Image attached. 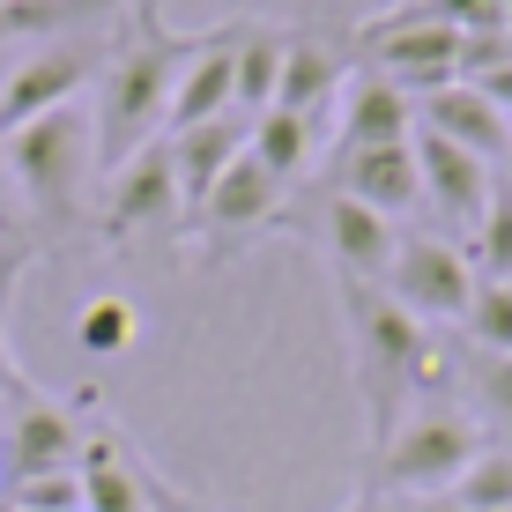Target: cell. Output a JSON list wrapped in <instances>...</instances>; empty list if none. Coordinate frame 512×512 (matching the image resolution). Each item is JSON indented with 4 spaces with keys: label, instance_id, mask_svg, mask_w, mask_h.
Instances as JSON below:
<instances>
[{
    "label": "cell",
    "instance_id": "cb8c5ba5",
    "mask_svg": "<svg viewBox=\"0 0 512 512\" xmlns=\"http://www.w3.org/2000/svg\"><path fill=\"white\" fill-rule=\"evenodd\" d=\"M461 342L483 349V357H512V282H475L461 312Z\"/></svg>",
    "mask_w": 512,
    "mask_h": 512
},
{
    "label": "cell",
    "instance_id": "f546056e",
    "mask_svg": "<svg viewBox=\"0 0 512 512\" xmlns=\"http://www.w3.org/2000/svg\"><path fill=\"white\" fill-rule=\"evenodd\" d=\"M0 245H23L15 238V208H8V171H0Z\"/></svg>",
    "mask_w": 512,
    "mask_h": 512
},
{
    "label": "cell",
    "instance_id": "7c38bea8",
    "mask_svg": "<svg viewBox=\"0 0 512 512\" xmlns=\"http://www.w3.org/2000/svg\"><path fill=\"white\" fill-rule=\"evenodd\" d=\"M416 179H423V201L438 208V223H446V231H461V238H475L490 193H498V186H490V164H483V156L453 149L446 134L423 127V134H416Z\"/></svg>",
    "mask_w": 512,
    "mask_h": 512
},
{
    "label": "cell",
    "instance_id": "4fadbf2b",
    "mask_svg": "<svg viewBox=\"0 0 512 512\" xmlns=\"http://www.w3.org/2000/svg\"><path fill=\"white\" fill-rule=\"evenodd\" d=\"M238 112V30H201L179 67V90H171L164 134L208 127V119H231Z\"/></svg>",
    "mask_w": 512,
    "mask_h": 512
},
{
    "label": "cell",
    "instance_id": "d4e9b609",
    "mask_svg": "<svg viewBox=\"0 0 512 512\" xmlns=\"http://www.w3.org/2000/svg\"><path fill=\"white\" fill-rule=\"evenodd\" d=\"M468 260H475L483 282H512V193H490L483 223H475V238H468Z\"/></svg>",
    "mask_w": 512,
    "mask_h": 512
},
{
    "label": "cell",
    "instance_id": "44dd1931",
    "mask_svg": "<svg viewBox=\"0 0 512 512\" xmlns=\"http://www.w3.org/2000/svg\"><path fill=\"white\" fill-rule=\"evenodd\" d=\"M446 498L461 512H512V446H505V438H490V446L453 475Z\"/></svg>",
    "mask_w": 512,
    "mask_h": 512
},
{
    "label": "cell",
    "instance_id": "4dcf8cb0",
    "mask_svg": "<svg viewBox=\"0 0 512 512\" xmlns=\"http://www.w3.org/2000/svg\"><path fill=\"white\" fill-rule=\"evenodd\" d=\"M416 512H461V505H453L446 490H431V498H416Z\"/></svg>",
    "mask_w": 512,
    "mask_h": 512
},
{
    "label": "cell",
    "instance_id": "5bb4252c",
    "mask_svg": "<svg viewBox=\"0 0 512 512\" xmlns=\"http://www.w3.org/2000/svg\"><path fill=\"white\" fill-rule=\"evenodd\" d=\"M334 193L379 208L386 223L409 216L423 201V179H416V134L409 141H379V149H334Z\"/></svg>",
    "mask_w": 512,
    "mask_h": 512
},
{
    "label": "cell",
    "instance_id": "5b68a950",
    "mask_svg": "<svg viewBox=\"0 0 512 512\" xmlns=\"http://www.w3.org/2000/svg\"><path fill=\"white\" fill-rule=\"evenodd\" d=\"M282 201H290V186H282L268 164H253V149H245L238 164L208 186V201L186 216L179 238L193 245V260H201V268H208V260H231L238 245L282 231Z\"/></svg>",
    "mask_w": 512,
    "mask_h": 512
},
{
    "label": "cell",
    "instance_id": "8992f818",
    "mask_svg": "<svg viewBox=\"0 0 512 512\" xmlns=\"http://www.w3.org/2000/svg\"><path fill=\"white\" fill-rule=\"evenodd\" d=\"M186 231V201H179V171H171V141H149L112 171L97 201V238L112 253H134L141 238H179Z\"/></svg>",
    "mask_w": 512,
    "mask_h": 512
},
{
    "label": "cell",
    "instance_id": "30bf717a",
    "mask_svg": "<svg viewBox=\"0 0 512 512\" xmlns=\"http://www.w3.org/2000/svg\"><path fill=\"white\" fill-rule=\"evenodd\" d=\"M75 461H82L75 409H60L52 394L23 386V394H15V416L0 423V475H8V483H30V475H67Z\"/></svg>",
    "mask_w": 512,
    "mask_h": 512
},
{
    "label": "cell",
    "instance_id": "7402d4cb",
    "mask_svg": "<svg viewBox=\"0 0 512 512\" xmlns=\"http://www.w3.org/2000/svg\"><path fill=\"white\" fill-rule=\"evenodd\" d=\"M75 349L90 364H112L134 349V305L127 297H90V305L75 312Z\"/></svg>",
    "mask_w": 512,
    "mask_h": 512
},
{
    "label": "cell",
    "instance_id": "603a6c76",
    "mask_svg": "<svg viewBox=\"0 0 512 512\" xmlns=\"http://www.w3.org/2000/svg\"><path fill=\"white\" fill-rule=\"evenodd\" d=\"M282 82V38L275 30H238V112H268Z\"/></svg>",
    "mask_w": 512,
    "mask_h": 512
},
{
    "label": "cell",
    "instance_id": "1f68e13d",
    "mask_svg": "<svg viewBox=\"0 0 512 512\" xmlns=\"http://www.w3.org/2000/svg\"><path fill=\"white\" fill-rule=\"evenodd\" d=\"M505 171H512V156H505Z\"/></svg>",
    "mask_w": 512,
    "mask_h": 512
},
{
    "label": "cell",
    "instance_id": "2e32d148",
    "mask_svg": "<svg viewBox=\"0 0 512 512\" xmlns=\"http://www.w3.org/2000/svg\"><path fill=\"white\" fill-rule=\"evenodd\" d=\"M334 141L342 149H379V141H409L416 134V97L401 90V82H386L379 67H364V75L342 82V104H334Z\"/></svg>",
    "mask_w": 512,
    "mask_h": 512
},
{
    "label": "cell",
    "instance_id": "3957f363",
    "mask_svg": "<svg viewBox=\"0 0 512 512\" xmlns=\"http://www.w3.org/2000/svg\"><path fill=\"white\" fill-rule=\"evenodd\" d=\"M0 171H8V186L23 193V208L38 223H52V231L90 223V171H97L90 104H60V112L0 134Z\"/></svg>",
    "mask_w": 512,
    "mask_h": 512
},
{
    "label": "cell",
    "instance_id": "52a82bcc",
    "mask_svg": "<svg viewBox=\"0 0 512 512\" xmlns=\"http://www.w3.org/2000/svg\"><path fill=\"white\" fill-rule=\"evenodd\" d=\"M357 45L379 60V75L386 82H401L409 97H431V90H446V82H461V30H446V23H431V8H401V15H379V23H364L357 30Z\"/></svg>",
    "mask_w": 512,
    "mask_h": 512
},
{
    "label": "cell",
    "instance_id": "ac0fdd59",
    "mask_svg": "<svg viewBox=\"0 0 512 512\" xmlns=\"http://www.w3.org/2000/svg\"><path fill=\"white\" fill-rule=\"evenodd\" d=\"M171 141V171H179V201H186V216L208 201V186L223 179V171L245 156V119H208V127H186V134H164Z\"/></svg>",
    "mask_w": 512,
    "mask_h": 512
},
{
    "label": "cell",
    "instance_id": "7a4b0ae2",
    "mask_svg": "<svg viewBox=\"0 0 512 512\" xmlns=\"http://www.w3.org/2000/svg\"><path fill=\"white\" fill-rule=\"evenodd\" d=\"M186 52H193V38L164 30V15H156L149 0L119 23L112 52H104V75H97V104H90L97 164L104 171H119L134 149L164 141V112H171V90H179Z\"/></svg>",
    "mask_w": 512,
    "mask_h": 512
},
{
    "label": "cell",
    "instance_id": "d6986e66",
    "mask_svg": "<svg viewBox=\"0 0 512 512\" xmlns=\"http://www.w3.org/2000/svg\"><path fill=\"white\" fill-rule=\"evenodd\" d=\"M320 141H327V127L320 119H297V112H260L253 127H245V149H253V164H268L282 186H297L305 179V164L320 156Z\"/></svg>",
    "mask_w": 512,
    "mask_h": 512
},
{
    "label": "cell",
    "instance_id": "ffe728a7",
    "mask_svg": "<svg viewBox=\"0 0 512 512\" xmlns=\"http://www.w3.org/2000/svg\"><path fill=\"white\" fill-rule=\"evenodd\" d=\"M461 409L483 423V431H512V357L461 349Z\"/></svg>",
    "mask_w": 512,
    "mask_h": 512
},
{
    "label": "cell",
    "instance_id": "d6a6232c",
    "mask_svg": "<svg viewBox=\"0 0 512 512\" xmlns=\"http://www.w3.org/2000/svg\"><path fill=\"white\" fill-rule=\"evenodd\" d=\"M0 8H8V0H0Z\"/></svg>",
    "mask_w": 512,
    "mask_h": 512
},
{
    "label": "cell",
    "instance_id": "9a60e30c",
    "mask_svg": "<svg viewBox=\"0 0 512 512\" xmlns=\"http://www.w3.org/2000/svg\"><path fill=\"white\" fill-rule=\"evenodd\" d=\"M416 119H423L431 134H446L453 149L483 156V164H505V156H512V119H505L483 90H475V82H446V90L416 97Z\"/></svg>",
    "mask_w": 512,
    "mask_h": 512
},
{
    "label": "cell",
    "instance_id": "f1b7e54d",
    "mask_svg": "<svg viewBox=\"0 0 512 512\" xmlns=\"http://www.w3.org/2000/svg\"><path fill=\"white\" fill-rule=\"evenodd\" d=\"M23 268H30V253H23V245H0V297H8L15 282H23Z\"/></svg>",
    "mask_w": 512,
    "mask_h": 512
},
{
    "label": "cell",
    "instance_id": "8fae6325",
    "mask_svg": "<svg viewBox=\"0 0 512 512\" xmlns=\"http://www.w3.org/2000/svg\"><path fill=\"white\" fill-rule=\"evenodd\" d=\"M312 231H320V253L334 260V282H386L401 253V223H386L379 208L349 201V193H327Z\"/></svg>",
    "mask_w": 512,
    "mask_h": 512
},
{
    "label": "cell",
    "instance_id": "ba28073f",
    "mask_svg": "<svg viewBox=\"0 0 512 512\" xmlns=\"http://www.w3.org/2000/svg\"><path fill=\"white\" fill-rule=\"evenodd\" d=\"M104 52L112 38H52L45 52L15 60V75H0V134L60 112V104H82V90L104 75Z\"/></svg>",
    "mask_w": 512,
    "mask_h": 512
},
{
    "label": "cell",
    "instance_id": "484cf974",
    "mask_svg": "<svg viewBox=\"0 0 512 512\" xmlns=\"http://www.w3.org/2000/svg\"><path fill=\"white\" fill-rule=\"evenodd\" d=\"M0 512H82V475H30V483H8V505Z\"/></svg>",
    "mask_w": 512,
    "mask_h": 512
},
{
    "label": "cell",
    "instance_id": "e0dca14e",
    "mask_svg": "<svg viewBox=\"0 0 512 512\" xmlns=\"http://www.w3.org/2000/svg\"><path fill=\"white\" fill-rule=\"evenodd\" d=\"M334 104H342V60L320 38H282V82H275V112L320 119L334 127Z\"/></svg>",
    "mask_w": 512,
    "mask_h": 512
},
{
    "label": "cell",
    "instance_id": "9c48e42d",
    "mask_svg": "<svg viewBox=\"0 0 512 512\" xmlns=\"http://www.w3.org/2000/svg\"><path fill=\"white\" fill-rule=\"evenodd\" d=\"M475 282L483 275H475L468 245H453V238H401V253H394V268H386L379 290L394 297L401 312H416L423 327H461Z\"/></svg>",
    "mask_w": 512,
    "mask_h": 512
},
{
    "label": "cell",
    "instance_id": "83f0119b",
    "mask_svg": "<svg viewBox=\"0 0 512 512\" xmlns=\"http://www.w3.org/2000/svg\"><path fill=\"white\" fill-rule=\"evenodd\" d=\"M23 386H30V379H23V364H15V349H8V297H0V394L15 401Z\"/></svg>",
    "mask_w": 512,
    "mask_h": 512
},
{
    "label": "cell",
    "instance_id": "277c9868",
    "mask_svg": "<svg viewBox=\"0 0 512 512\" xmlns=\"http://www.w3.org/2000/svg\"><path fill=\"white\" fill-rule=\"evenodd\" d=\"M483 423H475L453 394H431L416 401L409 416L394 423V438L372 453V483L364 490H386V498H431V490H453L475 453H483Z\"/></svg>",
    "mask_w": 512,
    "mask_h": 512
},
{
    "label": "cell",
    "instance_id": "4316f807",
    "mask_svg": "<svg viewBox=\"0 0 512 512\" xmlns=\"http://www.w3.org/2000/svg\"><path fill=\"white\" fill-rule=\"evenodd\" d=\"M475 90H483V97H490V104H498V112L512 119V52H505L498 67H483V75H475Z\"/></svg>",
    "mask_w": 512,
    "mask_h": 512
},
{
    "label": "cell",
    "instance_id": "6da1fadb",
    "mask_svg": "<svg viewBox=\"0 0 512 512\" xmlns=\"http://www.w3.org/2000/svg\"><path fill=\"white\" fill-rule=\"evenodd\" d=\"M342 297V327H349V357H357V394L364 416H372V453L394 438V423L416 409V401L446 394V364L453 349L438 342L416 312H401L379 282H334Z\"/></svg>",
    "mask_w": 512,
    "mask_h": 512
}]
</instances>
